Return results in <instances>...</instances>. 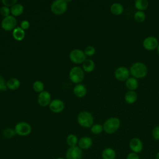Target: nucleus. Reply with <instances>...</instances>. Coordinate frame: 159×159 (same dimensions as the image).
<instances>
[{"label":"nucleus","instance_id":"nucleus-1","mask_svg":"<svg viewBox=\"0 0 159 159\" xmlns=\"http://www.w3.org/2000/svg\"><path fill=\"white\" fill-rule=\"evenodd\" d=\"M148 73L147 66L141 62L134 63L130 68V73L135 78H142L145 77Z\"/></svg>","mask_w":159,"mask_h":159},{"label":"nucleus","instance_id":"nucleus-2","mask_svg":"<svg viewBox=\"0 0 159 159\" xmlns=\"http://www.w3.org/2000/svg\"><path fill=\"white\" fill-rule=\"evenodd\" d=\"M120 125V122L117 117H110L104 122L102 125L103 130L106 133L112 134L119 129Z\"/></svg>","mask_w":159,"mask_h":159},{"label":"nucleus","instance_id":"nucleus-3","mask_svg":"<svg viewBox=\"0 0 159 159\" xmlns=\"http://www.w3.org/2000/svg\"><path fill=\"white\" fill-rule=\"evenodd\" d=\"M77 121L80 125L84 128H89L93 125L94 119L93 115L88 111H82L77 117Z\"/></svg>","mask_w":159,"mask_h":159},{"label":"nucleus","instance_id":"nucleus-4","mask_svg":"<svg viewBox=\"0 0 159 159\" xmlns=\"http://www.w3.org/2000/svg\"><path fill=\"white\" fill-rule=\"evenodd\" d=\"M68 8V3L65 0L54 1L50 6L51 11L55 15H61L64 14Z\"/></svg>","mask_w":159,"mask_h":159},{"label":"nucleus","instance_id":"nucleus-5","mask_svg":"<svg viewBox=\"0 0 159 159\" xmlns=\"http://www.w3.org/2000/svg\"><path fill=\"white\" fill-rule=\"evenodd\" d=\"M69 77L73 83L79 84L84 78V70L80 66H74L70 71Z\"/></svg>","mask_w":159,"mask_h":159},{"label":"nucleus","instance_id":"nucleus-6","mask_svg":"<svg viewBox=\"0 0 159 159\" xmlns=\"http://www.w3.org/2000/svg\"><path fill=\"white\" fill-rule=\"evenodd\" d=\"M16 135L20 136H27L32 132L30 125L26 122H19L16 124L14 127Z\"/></svg>","mask_w":159,"mask_h":159},{"label":"nucleus","instance_id":"nucleus-7","mask_svg":"<svg viewBox=\"0 0 159 159\" xmlns=\"http://www.w3.org/2000/svg\"><path fill=\"white\" fill-rule=\"evenodd\" d=\"M69 57L72 62L77 64L83 63L86 59V56L84 52L78 48H75L71 50L70 53Z\"/></svg>","mask_w":159,"mask_h":159},{"label":"nucleus","instance_id":"nucleus-8","mask_svg":"<svg viewBox=\"0 0 159 159\" xmlns=\"http://www.w3.org/2000/svg\"><path fill=\"white\" fill-rule=\"evenodd\" d=\"M1 27L6 31H10L14 30L17 25V20L16 17L12 15H9L4 19L1 21Z\"/></svg>","mask_w":159,"mask_h":159},{"label":"nucleus","instance_id":"nucleus-9","mask_svg":"<svg viewBox=\"0 0 159 159\" xmlns=\"http://www.w3.org/2000/svg\"><path fill=\"white\" fill-rule=\"evenodd\" d=\"M83 152L78 147H69L65 153V159H82Z\"/></svg>","mask_w":159,"mask_h":159},{"label":"nucleus","instance_id":"nucleus-10","mask_svg":"<svg viewBox=\"0 0 159 159\" xmlns=\"http://www.w3.org/2000/svg\"><path fill=\"white\" fill-rule=\"evenodd\" d=\"M129 74L130 71L124 66H120L114 71V76L116 78L120 81H126L129 78Z\"/></svg>","mask_w":159,"mask_h":159},{"label":"nucleus","instance_id":"nucleus-11","mask_svg":"<svg viewBox=\"0 0 159 159\" xmlns=\"http://www.w3.org/2000/svg\"><path fill=\"white\" fill-rule=\"evenodd\" d=\"M158 41L156 37L153 36L148 37L143 42V47L147 50L152 51L158 47Z\"/></svg>","mask_w":159,"mask_h":159},{"label":"nucleus","instance_id":"nucleus-12","mask_svg":"<svg viewBox=\"0 0 159 159\" xmlns=\"http://www.w3.org/2000/svg\"><path fill=\"white\" fill-rule=\"evenodd\" d=\"M51 101V95L50 93L47 91L41 92L37 97V102L42 107L49 106Z\"/></svg>","mask_w":159,"mask_h":159},{"label":"nucleus","instance_id":"nucleus-13","mask_svg":"<svg viewBox=\"0 0 159 159\" xmlns=\"http://www.w3.org/2000/svg\"><path fill=\"white\" fill-rule=\"evenodd\" d=\"M64 102L60 99H55L52 100L49 104V108L50 111L55 113H60L62 112L64 109Z\"/></svg>","mask_w":159,"mask_h":159},{"label":"nucleus","instance_id":"nucleus-14","mask_svg":"<svg viewBox=\"0 0 159 159\" xmlns=\"http://www.w3.org/2000/svg\"><path fill=\"white\" fill-rule=\"evenodd\" d=\"M129 148L132 152L139 153L143 149V143L139 138H132L129 142Z\"/></svg>","mask_w":159,"mask_h":159},{"label":"nucleus","instance_id":"nucleus-15","mask_svg":"<svg viewBox=\"0 0 159 159\" xmlns=\"http://www.w3.org/2000/svg\"><path fill=\"white\" fill-rule=\"evenodd\" d=\"M93 145V140L88 136H84L81 137L78 140V146L81 150H88Z\"/></svg>","mask_w":159,"mask_h":159},{"label":"nucleus","instance_id":"nucleus-16","mask_svg":"<svg viewBox=\"0 0 159 159\" xmlns=\"http://www.w3.org/2000/svg\"><path fill=\"white\" fill-rule=\"evenodd\" d=\"M73 93L78 98L84 97L87 93V89L82 84H76L73 88Z\"/></svg>","mask_w":159,"mask_h":159},{"label":"nucleus","instance_id":"nucleus-17","mask_svg":"<svg viewBox=\"0 0 159 159\" xmlns=\"http://www.w3.org/2000/svg\"><path fill=\"white\" fill-rule=\"evenodd\" d=\"M102 159H115L116 157V151L110 147L104 148L101 153Z\"/></svg>","mask_w":159,"mask_h":159},{"label":"nucleus","instance_id":"nucleus-18","mask_svg":"<svg viewBox=\"0 0 159 159\" xmlns=\"http://www.w3.org/2000/svg\"><path fill=\"white\" fill-rule=\"evenodd\" d=\"M25 35V30H23L20 27H16L12 31V36L14 39L17 41L22 40Z\"/></svg>","mask_w":159,"mask_h":159},{"label":"nucleus","instance_id":"nucleus-19","mask_svg":"<svg viewBox=\"0 0 159 159\" xmlns=\"http://www.w3.org/2000/svg\"><path fill=\"white\" fill-rule=\"evenodd\" d=\"M83 70L87 72L90 73L92 72L95 68V63L93 60L91 59H86L84 61L83 63Z\"/></svg>","mask_w":159,"mask_h":159},{"label":"nucleus","instance_id":"nucleus-20","mask_svg":"<svg viewBox=\"0 0 159 159\" xmlns=\"http://www.w3.org/2000/svg\"><path fill=\"white\" fill-rule=\"evenodd\" d=\"M110 11L114 15L119 16L124 12V7L120 3H113L110 7Z\"/></svg>","mask_w":159,"mask_h":159},{"label":"nucleus","instance_id":"nucleus-21","mask_svg":"<svg viewBox=\"0 0 159 159\" xmlns=\"http://www.w3.org/2000/svg\"><path fill=\"white\" fill-rule=\"evenodd\" d=\"M124 98L127 104H132L136 101L137 99V94L134 91H128L125 93Z\"/></svg>","mask_w":159,"mask_h":159},{"label":"nucleus","instance_id":"nucleus-22","mask_svg":"<svg viewBox=\"0 0 159 159\" xmlns=\"http://www.w3.org/2000/svg\"><path fill=\"white\" fill-rule=\"evenodd\" d=\"M24 12V6L20 3H16L14 6H12L11 8V13L12 16H19Z\"/></svg>","mask_w":159,"mask_h":159},{"label":"nucleus","instance_id":"nucleus-23","mask_svg":"<svg viewBox=\"0 0 159 159\" xmlns=\"http://www.w3.org/2000/svg\"><path fill=\"white\" fill-rule=\"evenodd\" d=\"M20 81L16 78H10L6 83V85L7 88L11 90H16L20 86Z\"/></svg>","mask_w":159,"mask_h":159},{"label":"nucleus","instance_id":"nucleus-24","mask_svg":"<svg viewBox=\"0 0 159 159\" xmlns=\"http://www.w3.org/2000/svg\"><path fill=\"white\" fill-rule=\"evenodd\" d=\"M126 87L129 91H134L138 88L139 83L136 78H129L125 81Z\"/></svg>","mask_w":159,"mask_h":159},{"label":"nucleus","instance_id":"nucleus-25","mask_svg":"<svg viewBox=\"0 0 159 159\" xmlns=\"http://www.w3.org/2000/svg\"><path fill=\"white\" fill-rule=\"evenodd\" d=\"M78 140L79 139L76 135L69 134L66 137V142L69 147H73L78 146Z\"/></svg>","mask_w":159,"mask_h":159},{"label":"nucleus","instance_id":"nucleus-26","mask_svg":"<svg viewBox=\"0 0 159 159\" xmlns=\"http://www.w3.org/2000/svg\"><path fill=\"white\" fill-rule=\"evenodd\" d=\"M148 1L147 0H137L135 2V8L140 11H143L148 8Z\"/></svg>","mask_w":159,"mask_h":159},{"label":"nucleus","instance_id":"nucleus-27","mask_svg":"<svg viewBox=\"0 0 159 159\" xmlns=\"http://www.w3.org/2000/svg\"><path fill=\"white\" fill-rule=\"evenodd\" d=\"M16 135V131L14 129L11 128V127H7L2 132V135L5 139H10L13 138L15 135Z\"/></svg>","mask_w":159,"mask_h":159},{"label":"nucleus","instance_id":"nucleus-28","mask_svg":"<svg viewBox=\"0 0 159 159\" xmlns=\"http://www.w3.org/2000/svg\"><path fill=\"white\" fill-rule=\"evenodd\" d=\"M34 90L37 92L40 93L41 92L43 91L44 90V84L43 83L40 81H35L32 85Z\"/></svg>","mask_w":159,"mask_h":159},{"label":"nucleus","instance_id":"nucleus-29","mask_svg":"<svg viewBox=\"0 0 159 159\" xmlns=\"http://www.w3.org/2000/svg\"><path fill=\"white\" fill-rule=\"evenodd\" d=\"M103 130V126L99 124H94L91 127V131L94 134H99Z\"/></svg>","mask_w":159,"mask_h":159},{"label":"nucleus","instance_id":"nucleus-30","mask_svg":"<svg viewBox=\"0 0 159 159\" xmlns=\"http://www.w3.org/2000/svg\"><path fill=\"white\" fill-rule=\"evenodd\" d=\"M134 19L138 22H143L145 20V13L143 11H137L134 14Z\"/></svg>","mask_w":159,"mask_h":159},{"label":"nucleus","instance_id":"nucleus-31","mask_svg":"<svg viewBox=\"0 0 159 159\" xmlns=\"http://www.w3.org/2000/svg\"><path fill=\"white\" fill-rule=\"evenodd\" d=\"M95 52H96L95 48L91 45H89L86 47L84 51V53L86 55V56H88V57L93 56L95 53Z\"/></svg>","mask_w":159,"mask_h":159},{"label":"nucleus","instance_id":"nucleus-32","mask_svg":"<svg viewBox=\"0 0 159 159\" xmlns=\"http://www.w3.org/2000/svg\"><path fill=\"white\" fill-rule=\"evenodd\" d=\"M10 13H11V9L8 7L3 6L0 8V14H1L2 16H4V17H6L7 16H9Z\"/></svg>","mask_w":159,"mask_h":159},{"label":"nucleus","instance_id":"nucleus-33","mask_svg":"<svg viewBox=\"0 0 159 159\" xmlns=\"http://www.w3.org/2000/svg\"><path fill=\"white\" fill-rule=\"evenodd\" d=\"M153 138L156 140H159V126L155 127L152 132Z\"/></svg>","mask_w":159,"mask_h":159},{"label":"nucleus","instance_id":"nucleus-34","mask_svg":"<svg viewBox=\"0 0 159 159\" xmlns=\"http://www.w3.org/2000/svg\"><path fill=\"white\" fill-rule=\"evenodd\" d=\"M7 87L4 78L0 75V91H4L7 89Z\"/></svg>","mask_w":159,"mask_h":159},{"label":"nucleus","instance_id":"nucleus-35","mask_svg":"<svg viewBox=\"0 0 159 159\" xmlns=\"http://www.w3.org/2000/svg\"><path fill=\"white\" fill-rule=\"evenodd\" d=\"M1 2L7 7H9V6H12L14 4H16V3H17V1L16 0H2L1 1Z\"/></svg>","mask_w":159,"mask_h":159},{"label":"nucleus","instance_id":"nucleus-36","mask_svg":"<svg viewBox=\"0 0 159 159\" xmlns=\"http://www.w3.org/2000/svg\"><path fill=\"white\" fill-rule=\"evenodd\" d=\"M126 159H140V157H139L138 153L132 152L127 154V155L126 157Z\"/></svg>","mask_w":159,"mask_h":159},{"label":"nucleus","instance_id":"nucleus-37","mask_svg":"<svg viewBox=\"0 0 159 159\" xmlns=\"http://www.w3.org/2000/svg\"><path fill=\"white\" fill-rule=\"evenodd\" d=\"M23 30H27L30 27V23L28 20H22L20 23V26Z\"/></svg>","mask_w":159,"mask_h":159},{"label":"nucleus","instance_id":"nucleus-38","mask_svg":"<svg viewBox=\"0 0 159 159\" xmlns=\"http://www.w3.org/2000/svg\"><path fill=\"white\" fill-rule=\"evenodd\" d=\"M155 158L156 159H159V152H158L156 154V156H155Z\"/></svg>","mask_w":159,"mask_h":159},{"label":"nucleus","instance_id":"nucleus-39","mask_svg":"<svg viewBox=\"0 0 159 159\" xmlns=\"http://www.w3.org/2000/svg\"><path fill=\"white\" fill-rule=\"evenodd\" d=\"M157 52H158V55H159V44H158V47H157Z\"/></svg>","mask_w":159,"mask_h":159},{"label":"nucleus","instance_id":"nucleus-40","mask_svg":"<svg viewBox=\"0 0 159 159\" xmlns=\"http://www.w3.org/2000/svg\"><path fill=\"white\" fill-rule=\"evenodd\" d=\"M56 159H65V158H63V157H58V158H57Z\"/></svg>","mask_w":159,"mask_h":159}]
</instances>
